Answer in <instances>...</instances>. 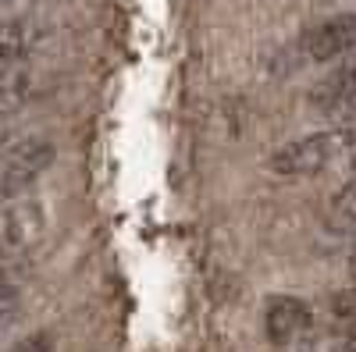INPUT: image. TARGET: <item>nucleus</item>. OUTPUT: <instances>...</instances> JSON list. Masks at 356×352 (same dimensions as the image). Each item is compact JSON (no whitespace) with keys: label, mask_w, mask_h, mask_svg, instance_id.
<instances>
[{"label":"nucleus","mask_w":356,"mask_h":352,"mask_svg":"<svg viewBox=\"0 0 356 352\" xmlns=\"http://www.w3.org/2000/svg\"><path fill=\"white\" fill-rule=\"evenodd\" d=\"M310 328V306L300 296H275L264 310V331L275 345H289Z\"/></svg>","instance_id":"nucleus-4"},{"label":"nucleus","mask_w":356,"mask_h":352,"mask_svg":"<svg viewBox=\"0 0 356 352\" xmlns=\"http://www.w3.org/2000/svg\"><path fill=\"white\" fill-rule=\"evenodd\" d=\"M50 160H54V146L43 142V139H29V142L11 146V150L0 157V199L29 189L50 167Z\"/></svg>","instance_id":"nucleus-2"},{"label":"nucleus","mask_w":356,"mask_h":352,"mask_svg":"<svg viewBox=\"0 0 356 352\" xmlns=\"http://www.w3.org/2000/svg\"><path fill=\"white\" fill-rule=\"evenodd\" d=\"M314 100H321L317 107L342 110L346 117H356V61H349L346 68H339L335 75L324 78L314 90Z\"/></svg>","instance_id":"nucleus-6"},{"label":"nucleus","mask_w":356,"mask_h":352,"mask_svg":"<svg viewBox=\"0 0 356 352\" xmlns=\"http://www.w3.org/2000/svg\"><path fill=\"white\" fill-rule=\"evenodd\" d=\"M43 231V210L40 203H22V207H11L4 217H0V249H29Z\"/></svg>","instance_id":"nucleus-5"},{"label":"nucleus","mask_w":356,"mask_h":352,"mask_svg":"<svg viewBox=\"0 0 356 352\" xmlns=\"http://www.w3.org/2000/svg\"><path fill=\"white\" fill-rule=\"evenodd\" d=\"M300 47H303V53L310 57V61H332V57H339V53L356 50V11L307 28Z\"/></svg>","instance_id":"nucleus-3"},{"label":"nucleus","mask_w":356,"mask_h":352,"mask_svg":"<svg viewBox=\"0 0 356 352\" xmlns=\"http://www.w3.org/2000/svg\"><path fill=\"white\" fill-rule=\"evenodd\" d=\"M8 352H54V335L50 331H33L29 338L15 342Z\"/></svg>","instance_id":"nucleus-10"},{"label":"nucleus","mask_w":356,"mask_h":352,"mask_svg":"<svg viewBox=\"0 0 356 352\" xmlns=\"http://www.w3.org/2000/svg\"><path fill=\"white\" fill-rule=\"evenodd\" d=\"M346 267H349V278H353V281H356V253H353V256H349V263H346Z\"/></svg>","instance_id":"nucleus-11"},{"label":"nucleus","mask_w":356,"mask_h":352,"mask_svg":"<svg viewBox=\"0 0 356 352\" xmlns=\"http://www.w3.org/2000/svg\"><path fill=\"white\" fill-rule=\"evenodd\" d=\"M29 50V36H25V28L22 25H0V68H8L15 65L18 57Z\"/></svg>","instance_id":"nucleus-8"},{"label":"nucleus","mask_w":356,"mask_h":352,"mask_svg":"<svg viewBox=\"0 0 356 352\" xmlns=\"http://www.w3.org/2000/svg\"><path fill=\"white\" fill-rule=\"evenodd\" d=\"M353 167H356V157H353Z\"/></svg>","instance_id":"nucleus-12"},{"label":"nucleus","mask_w":356,"mask_h":352,"mask_svg":"<svg viewBox=\"0 0 356 352\" xmlns=\"http://www.w3.org/2000/svg\"><path fill=\"white\" fill-rule=\"evenodd\" d=\"M356 157V132L353 128H332V132H310L303 139L285 142L271 153V171L285 178H310L342 160L353 164Z\"/></svg>","instance_id":"nucleus-1"},{"label":"nucleus","mask_w":356,"mask_h":352,"mask_svg":"<svg viewBox=\"0 0 356 352\" xmlns=\"http://www.w3.org/2000/svg\"><path fill=\"white\" fill-rule=\"evenodd\" d=\"M328 217H332L335 228H349V224H356V178L346 182V185L335 192L332 207H328Z\"/></svg>","instance_id":"nucleus-7"},{"label":"nucleus","mask_w":356,"mask_h":352,"mask_svg":"<svg viewBox=\"0 0 356 352\" xmlns=\"http://www.w3.org/2000/svg\"><path fill=\"white\" fill-rule=\"evenodd\" d=\"M353 335H356V328H353Z\"/></svg>","instance_id":"nucleus-13"},{"label":"nucleus","mask_w":356,"mask_h":352,"mask_svg":"<svg viewBox=\"0 0 356 352\" xmlns=\"http://www.w3.org/2000/svg\"><path fill=\"white\" fill-rule=\"evenodd\" d=\"M332 313L342 320V324L356 328V281H353V288H342V292L332 296Z\"/></svg>","instance_id":"nucleus-9"}]
</instances>
